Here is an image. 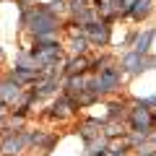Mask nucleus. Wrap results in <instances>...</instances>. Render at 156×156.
Instances as JSON below:
<instances>
[{
	"mask_svg": "<svg viewBox=\"0 0 156 156\" xmlns=\"http://www.w3.org/2000/svg\"><path fill=\"white\" fill-rule=\"evenodd\" d=\"M23 23H26L29 29H31L34 37H52V34L57 31V16L50 11V8H31V11H26V16H23Z\"/></svg>",
	"mask_w": 156,
	"mask_h": 156,
	"instance_id": "f257e3e1",
	"label": "nucleus"
},
{
	"mask_svg": "<svg viewBox=\"0 0 156 156\" xmlns=\"http://www.w3.org/2000/svg\"><path fill=\"white\" fill-rule=\"evenodd\" d=\"M130 125H133L135 133L148 135V130L154 128V115H151V109L146 104H138L133 112H130Z\"/></svg>",
	"mask_w": 156,
	"mask_h": 156,
	"instance_id": "f03ea898",
	"label": "nucleus"
},
{
	"mask_svg": "<svg viewBox=\"0 0 156 156\" xmlns=\"http://www.w3.org/2000/svg\"><path fill=\"white\" fill-rule=\"evenodd\" d=\"M83 39L86 42H91V44H107L109 42V26H107L104 21H91L83 26Z\"/></svg>",
	"mask_w": 156,
	"mask_h": 156,
	"instance_id": "7ed1b4c3",
	"label": "nucleus"
},
{
	"mask_svg": "<svg viewBox=\"0 0 156 156\" xmlns=\"http://www.w3.org/2000/svg\"><path fill=\"white\" fill-rule=\"evenodd\" d=\"M96 83H99V91H101V94H104V91L117 89V83H120V68H115V65L101 68L99 76H96Z\"/></svg>",
	"mask_w": 156,
	"mask_h": 156,
	"instance_id": "20e7f679",
	"label": "nucleus"
},
{
	"mask_svg": "<svg viewBox=\"0 0 156 156\" xmlns=\"http://www.w3.org/2000/svg\"><path fill=\"white\" fill-rule=\"evenodd\" d=\"M18 94H21V86L13 83L11 78L0 83V101H3V104H5V101H16V99H18Z\"/></svg>",
	"mask_w": 156,
	"mask_h": 156,
	"instance_id": "39448f33",
	"label": "nucleus"
},
{
	"mask_svg": "<svg viewBox=\"0 0 156 156\" xmlns=\"http://www.w3.org/2000/svg\"><path fill=\"white\" fill-rule=\"evenodd\" d=\"M23 143H26V138H23V135H8V138L0 143V151H3V154H8V156H13V154H18V151L23 148Z\"/></svg>",
	"mask_w": 156,
	"mask_h": 156,
	"instance_id": "423d86ee",
	"label": "nucleus"
},
{
	"mask_svg": "<svg viewBox=\"0 0 156 156\" xmlns=\"http://www.w3.org/2000/svg\"><path fill=\"white\" fill-rule=\"evenodd\" d=\"M143 55H138V52H130L128 57L122 60V70L125 73H138V70H143Z\"/></svg>",
	"mask_w": 156,
	"mask_h": 156,
	"instance_id": "0eeeda50",
	"label": "nucleus"
},
{
	"mask_svg": "<svg viewBox=\"0 0 156 156\" xmlns=\"http://www.w3.org/2000/svg\"><path fill=\"white\" fill-rule=\"evenodd\" d=\"M151 3H154V0H135L133 8H130V16H133L135 21L146 18V16H148V11H151Z\"/></svg>",
	"mask_w": 156,
	"mask_h": 156,
	"instance_id": "6e6552de",
	"label": "nucleus"
},
{
	"mask_svg": "<svg viewBox=\"0 0 156 156\" xmlns=\"http://www.w3.org/2000/svg\"><path fill=\"white\" fill-rule=\"evenodd\" d=\"M86 65H89V62H86V57H73V60L65 65L68 78H70V76H78V73H83V70H86Z\"/></svg>",
	"mask_w": 156,
	"mask_h": 156,
	"instance_id": "1a4fd4ad",
	"label": "nucleus"
},
{
	"mask_svg": "<svg viewBox=\"0 0 156 156\" xmlns=\"http://www.w3.org/2000/svg\"><path fill=\"white\" fill-rule=\"evenodd\" d=\"M151 39H154V31H143L138 39H135V50L138 55H143V52H148V44H151Z\"/></svg>",
	"mask_w": 156,
	"mask_h": 156,
	"instance_id": "9d476101",
	"label": "nucleus"
},
{
	"mask_svg": "<svg viewBox=\"0 0 156 156\" xmlns=\"http://www.w3.org/2000/svg\"><path fill=\"white\" fill-rule=\"evenodd\" d=\"M86 44H89V42H86L83 37H73V39H70V55H81V57H83Z\"/></svg>",
	"mask_w": 156,
	"mask_h": 156,
	"instance_id": "9b49d317",
	"label": "nucleus"
},
{
	"mask_svg": "<svg viewBox=\"0 0 156 156\" xmlns=\"http://www.w3.org/2000/svg\"><path fill=\"white\" fill-rule=\"evenodd\" d=\"M143 104H146V107H151V104H156V94H154V96H151V99H146V101H143Z\"/></svg>",
	"mask_w": 156,
	"mask_h": 156,
	"instance_id": "f8f14e48",
	"label": "nucleus"
},
{
	"mask_svg": "<svg viewBox=\"0 0 156 156\" xmlns=\"http://www.w3.org/2000/svg\"><path fill=\"white\" fill-rule=\"evenodd\" d=\"M3 117H5V104L0 101V120H3Z\"/></svg>",
	"mask_w": 156,
	"mask_h": 156,
	"instance_id": "ddd939ff",
	"label": "nucleus"
}]
</instances>
